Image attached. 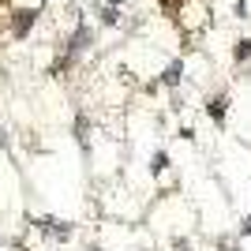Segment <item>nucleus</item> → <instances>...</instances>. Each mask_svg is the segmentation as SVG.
<instances>
[{
	"label": "nucleus",
	"mask_w": 251,
	"mask_h": 251,
	"mask_svg": "<svg viewBox=\"0 0 251 251\" xmlns=\"http://www.w3.org/2000/svg\"><path fill=\"white\" fill-rule=\"evenodd\" d=\"M30 23H34V11H19V15H15V34H26Z\"/></svg>",
	"instance_id": "f257e3e1"
}]
</instances>
